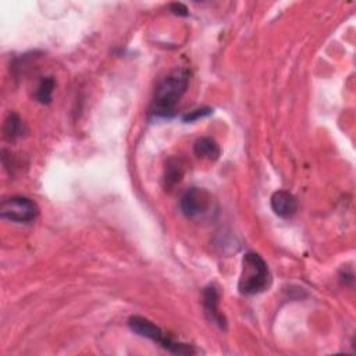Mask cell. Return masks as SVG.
I'll return each mask as SVG.
<instances>
[{
  "label": "cell",
  "mask_w": 356,
  "mask_h": 356,
  "mask_svg": "<svg viewBox=\"0 0 356 356\" xmlns=\"http://www.w3.org/2000/svg\"><path fill=\"white\" fill-rule=\"evenodd\" d=\"M189 85V71L187 69H174L162 78L155 90V95L149 108L153 117H171L177 105L185 95Z\"/></svg>",
  "instance_id": "6da1fadb"
},
{
  "label": "cell",
  "mask_w": 356,
  "mask_h": 356,
  "mask_svg": "<svg viewBox=\"0 0 356 356\" xmlns=\"http://www.w3.org/2000/svg\"><path fill=\"white\" fill-rule=\"evenodd\" d=\"M24 131V124L22 119L16 113H10L3 124V137L8 141H15L16 138L22 137Z\"/></svg>",
  "instance_id": "30bf717a"
},
{
  "label": "cell",
  "mask_w": 356,
  "mask_h": 356,
  "mask_svg": "<svg viewBox=\"0 0 356 356\" xmlns=\"http://www.w3.org/2000/svg\"><path fill=\"white\" fill-rule=\"evenodd\" d=\"M128 327L133 332H135L139 337L148 338L156 344H159L166 350L174 353V355H194L196 349L192 345L174 341L170 338L159 325H156L153 321L142 317V316H133L128 320Z\"/></svg>",
  "instance_id": "3957f363"
},
{
  "label": "cell",
  "mask_w": 356,
  "mask_h": 356,
  "mask_svg": "<svg viewBox=\"0 0 356 356\" xmlns=\"http://www.w3.org/2000/svg\"><path fill=\"white\" fill-rule=\"evenodd\" d=\"M170 12L178 17H188L189 16V12H188V8L184 5V3H171L170 5Z\"/></svg>",
  "instance_id": "4fadbf2b"
},
{
  "label": "cell",
  "mask_w": 356,
  "mask_h": 356,
  "mask_svg": "<svg viewBox=\"0 0 356 356\" xmlns=\"http://www.w3.org/2000/svg\"><path fill=\"white\" fill-rule=\"evenodd\" d=\"M194 153L198 158L216 162L220 158L221 151L214 139H212L209 137H202V138L196 139V142L194 144Z\"/></svg>",
  "instance_id": "ba28073f"
},
{
  "label": "cell",
  "mask_w": 356,
  "mask_h": 356,
  "mask_svg": "<svg viewBox=\"0 0 356 356\" xmlns=\"http://www.w3.org/2000/svg\"><path fill=\"white\" fill-rule=\"evenodd\" d=\"M184 177V166L178 159H170L164 169V185L174 187Z\"/></svg>",
  "instance_id": "9c48e42d"
},
{
  "label": "cell",
  "mask_w": 356,
  "mask_h": 356,
  "mask_svg": "<svg viewBox=\"0 0 356 356\" xmlns=\"http://www.w3.org/2000/svg\"><path fill=\"white\" fill-rule=\"evenodd\" d=\"M270 205L273 212L282 219L292 217L298 210V201L296 198L288 191H276L271 195Z\"/></svg>",
  "instance_id": "52a82bcc"
},
{
  "label": "cell",
  "mask_w": 356,
  "mask_h": 356,
  "mask_svg": "<svg viewBox=\"0 0 356 356\" xmlns=\"http://www.w3.org/2000/svg\"><path fill=\"white\" fill-rule=\"evenodd\" d=\"M220 303V294L214 285H209L203 291V310L209 321L216 324L221 330H227V320L224 314L219 309Z\"/></svg>",
  "instance_id": "8992f818"
},
{
  "label": "cell",
  "mask_w": 356,
  "mask_h": 356,
  "mask_svg": "<svg viewBox=\"0 0 356 356\" xmlns=\"http://www.w3.org/2000/svg\"><path fill=\"white\" fill-rule=\"evenodd\" d=\"M213 113V109L212 108H201V109H195L187 115L183 116V121L184 123H192V121H198L203 117H207Z\"/></svg>",
  "instance_id": "7c38bea8"
},
{
  "label": "cell",
  "mask_w": 356,
  "mask_h": 356,
  "mask_svg": "<svg viewBox=\"0 0 356 356\" xmlns=\"http://www.w3.org/2000/svg\"><path fill=\"white\" fill-rule=\"evenodd\" d=\"M181 210L191 220H203L214 210L213 196L203 188H189L181 198Z\"/></svg>",
  "instance_id": "277c9868"
},
{
  "label": "cell",
  "mask_w": 356,
  "mask_h": 356,
  "mask_svg": "<svg viewBox=\"0 0 356 356\" xmlns=\"http://www.w3.org/2000/svg\"><path fill=\"white\" fill-rule=\"evenodd\" d=\"M55 87H56V81L53 77L44 78L35 90V95H34L35 101L40 102L41 105H49L53 98Z\"/></svg>",
  "instance_id": "8fae6325"
},
{
  "label": "cell",
  "mask_w": 356,
  "mask_h": 356,
  "mask_svg": "<svg viewBox=\"0 0 356 356\" xmlns=\"http://www.w3.org/2000/svg\"><path fill=\"white\" fill-rule=\"evenodd\" d=\"M0 216L15 223H31L40 216V207L30 198L12 196L0 205Z\"/></svg>",
  "instance_id": "5b68a950"
},
{
  "label": "cell",
  "mask_w": 356,
  "mask_h": 356,
  "mask_svg": "<svg viewBox=\"0 0 356 356\" xmlns=\"http://www.w3.org/2000/svg\"><path fill=\"white\" fill-rule=\"evenodd\" d=\"M270 284V271L264 259L248 252L242 259V269L238 280V289L242 295H256L263 292Z\"/></svg>",
  "instance_id": "7a4b0ae2"
}]
</instances>
